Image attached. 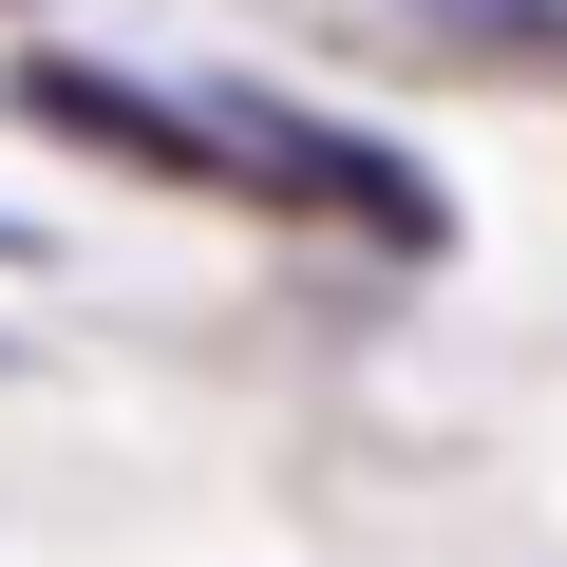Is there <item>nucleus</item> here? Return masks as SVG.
<instances>
[{
    "label": "nucleus",
    "instance_id": "4",
    "mask_svg": "<svg viewBox=\"0 0 567 567\" xmlns=\"http://www.w3.org/2000/svg\"><path fill=\"white\" fill-rule=\"evenodd\" d=\"M0 265H58V246H39V227H20V208H0Z\"/></svg>",
    "mask_w": 567,
    "mask_h": 567
},
{
    "label": "nucleus",
    "instance_id": "1",
    "mask_svg": "<svg viewBox=\"0 0 567 567\" xmlns=\"http://www.w3.org/2000/svg\"><path fill=\"white\" fill-rule=\"evenodd\" d=\"M189 114H208V189H246V208H284V227H341V246H398V265H435V246H454V189H435L398 133L322 114V95L208 76Z\"/></svg>",
    "mask_w": 567,
    "mask_h": 567
},
{
    "label": "nucleus",
    "instance_id": "3",
    "mask_svg": "<svg viewBox=\"0 0 567 567\" xmlns=\"http://www.w3.org/2000/svg\"><path fill=\"white\" fill-rule=\"evenodd\" d=\"M398 20L454 58H511V76H567V0H398Z\"/></svg>",
    "mask_w": 567,
    "mask_h": 567
},
{
    "label": "nucleus",
    "instance_id": "2",
    "mask_svg": "<svg viewBox=\"0 0 567 567\" xmlns=\"http://www.w3.org/2000/svg\"><path fill=\"white\" fill-rule=\"evenodd\" d=\"M0 114H20L39 152H95V171H133V189H208V114H189L171 76H133V58L20 39V58H0Z\"/></svg>",
    "mask_w": 567,
    "mask_h": 567
}]
</instances>
